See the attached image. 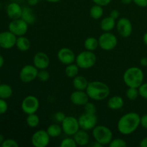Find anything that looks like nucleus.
I'll return each mask as SVG.
<instances>
[{
  "instance_id": "obj_49",
  "label": "nucleus",
  "mask_w": 147,
  "mask_h": 147,
  "mask_svg": "<svg viewBox=\"0 0 147 147\" xmlns=\"http://www.w3.org/2000/svg\"><path fill=\"white\" fill-rule=\"evenodd\" d=\"M143 42L145 45L147 46V32L144 33L143 36Z\"/></svg>"
},
{
  "instance_id": "obj_28",
  "label": "nucleus",
  "mask_w": 147,
  "mask_h": 147,
  "mask_svg": "<svg viewBox=\"0 0 147 147\" xmlns=\"http://www.w3.org/2000/svg\"><path fill=\"white\" fill-rule=\"evenodd\" d=\"M79 70L80 67L78 66L76 63H71L67 65H66L65 68V73L66 76L70 78H74L76 76H77L79 73Z\"/></svg>"
},
{
  "instance_id": "obj_30",
  "label": "nucleus",
  "mask_w": 147,
  "mask_h": 147,
  "mask_svg": "<svg viewBox=\"0 0 147 147\" xmlns=\"http://www.w3.org/2000/svg\"><path fill=\"white\" fill-rule=\"evenodd\" d=\"M40 122V117L37 114L35 113H31L27 115L26 119V123L27 126L30 128H36L39 126Z\"/></svg>"
},
{
  "instance_id": "obj_8",
  "label": "nucleus",
  "mask_w": 147,
  "mask_h": 147,
  "mask_svg": "<svg viewBox=\"0 0 147 147\" xmlns=\"http://www.w3.org/2000/svg\"><path fill=\"white\" fill-rule=\"evenodd\" d=\"M80 129L85 131H92L98 123V117L96 114H91L85 112L78 118Z\"/></svg>"
},
{
  "instance_id": "obj_37",
  "label": "nucleus",
  "mask_w": 147,
  "mask_h": 147,
  "mask_svg": "<svg viewBox=\"0 0 147 147\" xmlns=\"http://www.w3.org/2000/svg\"><path fill=\"white\" fill-rule=\"evenodd\" d=\"M19 144L16 140L12 139H7L4 141L1 147H18Z\"/></svg>"
},
{
  "instance_id": "obj_3",
  "label": "nucleus",
  "mask_w": 147,
  "mask_h": 147,
  "mask_svg": "<svg viewBox=\"0 0 147 147\" xmlns=\"http://www.w3.org/2000/svg\"><path fill=\"white\" fill-rule=\"evenodd\" d=\"M123 80L127 87L139 88L144 80V73L142 68L136 66L130 67L125 70Z\"/></svg>"
},
{
  "instance_id": "obj_53",
  "label": "nucleus",
  "mask_w": 147,
  "mask_h": 147,
  "mask_svg": "<svg viewBox=\"0 0 147 147\" xmlns=\"http://www.w3.org/2000/svg\"><path fill=\"white\" fill-rule=\"evenodd\" d=\"M1 79H0V84H1Z\"/></svg>"
},
{
  "instance_id": "obj_25",
  "label": "nucleus",
  "mask_w": 147,
  "mask_h": 147,
  "mask_svg": "<svg viewBox=\"0 0 147 147\" xmlns=\"http://www.w3.org/2000/svg\"><path fill=\"white\" fill-rule=\"evenodd\" d=\"M47 132L49 134V136L51 138H57L60 136L63 133V129H62L61 125L58 123H53L50 124L47 127Z\"/></svg>"
},
{
  "instance_id": "obj_31",
  "label": "nucleus",
  "mask_w": 147,
  "mask_h": 147,
  "mask_svg": "<svg viewBox=\"0 0 147 147\" xmlns=\"http://www.w3.org/2000/svg\"><path fill=\"white\" fill-rule=\"evenodd\" d=\"M126 96L130 100H136L139 96V89L137 88L128 87V89L126 91Z\"/></svg>"
},
{
  "instance_id": "obj_21",
  "label": "nucleus",
  "mask_w": 147,
  "mask_h": 147,
  "mask_svg": "<svg viewBox=\"0 0 147 147\" xmlns=\"http://www.w3.org/2000/svg\"><path fill=\"white\" fill-rule=\"evenodd\" d=\"M21 18L26 22L28 24H32L35 22L36 16L32 8L28 6L22 7Z\"/></svg>"
},
{
  "instance_id": "obj_19",
  "label": "nucleus",
  "mask_w": 147,
  "mask_h": 147,
  "mask_svg": "<svg viewBox=\"0 0 147 147\" xmlns=\"http://www.w3.org/2000/svg\"><path fill=\"white\" fill-rule=\"evenodd\" d=\"M75 141L78 146H87L90 142V136L87 131L83 129H79L74 135H73Z\"/></svg>"
},
{
  "instance_id": "obj_4",
  "label": "nucleus",
  "mask_w": 147,
  "mask_h": 147,
  "mask_svg": "<svg viewBox=\"0 0 147 147\" xmlns=\"http://www.w3.org/2000/svg\"><path fill=\"white\" fill-rule=\"evenodd\" d=\"M92 135L94 141L100 143L102 146L110 144L113 138V132L110 128L103 125H97L92 130Z\"/></svg>"
},
{
  "instance_id": "obj_32",
  "label": "nucleus",
  "mask_w": 147,
  "mask_h": 147,
  "mask_svg": "<svg viewBox=\"0 0 147 147\" xmlns=\"http://www.w3.org/2000/svg\"><path fill=\"white\" fill-rule=\"evenodd\" d=\"M60 147H77L78 145L76 144L73 137H66L63 139L60 142Z\"/></svg>"
},
{
  "instance_id": "obj_15",
  "label": "nucleus",
  "mask_w": 147,
  "mask_h": 147,
  "mask_svg": "<svg viewBox=\"0 0 147 147\" xmlns=\"http://www.w3.org/2000/svg\"><path fill=\"white\" fill-rule=\"evenodd\" d=\"M57 57L59 61L65 65H67L76 62V55L74 51L68 47H62L58 50Z\"/></svg>"
},
{
  "instance_id": "obj_45",
  "label": "nucleus",
  "mask_w": 147,
  "mask_h": 147,
  "mask_svg": "<svg viewBox=\"0 0 147 147\" xmlns=\"http://www.w3.org/2000/svg\"><path fill=\"white\" fill-rule=\"evenodd\" d=\"M40 0H27V3L28 5L30 7H33V6H36L39 3Z\"/></svg>"
},
{
  "instance_id": "obj_46",
  "label": "nucleus",
  "mask_w": 147,
  "mask_h": 147,
  "mask_svg": "<svg viewBox=\"0 0 147 147\" xmlns=\"http://www.w3.org/2000/svg\"><path fill=\"white\" fill-rule=\"evenodd\" d=\"M139 146L141 147H147V136L143 138L139 143Z\"/></svg>"
},
{
  "instance_id": "obj_24",
  "label": "nucleus",
  "mask_w": 147,
  "mask_h": 147,
  "mask_svg": "<svg viewBox=\"0 0 147 147\" xmlns=\"http://www.w3.org/2000/svg\"><path fill=\"white\" fill-rule=\"evenodd\" d=\"M15 46L20 51L27 52L30 50L31 47V42L30 40L24 35L20 36V37H17Z\"/></svg>"
},
{
  "instance_id": "obj_36",
  "label": "nucleus",
  "mask_w": 147,
  "mask_h": 147,
  "mask_svg": "<svg viewBox=\"0 0 147 147\" xmlns=\"http://www.w3.org/2000/svg\"><path fill=\"white\" fill-rule=\"evenodd\" d=\"M139 96L147 100V83H143L139 88Z\"/></svg>"
},
{
  "instance_id": "obj_12",
  "label": "nucleus",
  "mask_w": 147,
  "mask_h": 147,
  "mask_svg": "<svg viewBox=\"0 0 147 147\" xmlns=\"http://www.w3.org/2000/svg\"><path fill=\"white\" fill-rule=\"evenodd\" d=\"M116 30L119 35L123 38H128L130 37L133 32V25L129 19L126 17H121L116 22Z\"/></svg>"
},
{
  "instance_id": "obj_26",
  "label": "nucleus",
  "mask_w": 147,
  "mask_h": 147,
  "mask_svg": "<svg viewBox=\"0 0 147 147\" xmlns=\"http://www.w3.org/2000/svg\"><path fill=\"white\" fill-rule=\"evenodd\" d=\"M99 47L98 39L94 37H89L84 41V47L86 50L94 52Z\"/></svg>"
},
{
  "instance_id": "obj_2",
  "label": "nucleus",
  "mask_w": 147,
  "mask_h": 147,
  "mask_svg": "<svg viewBox=\"0 0 147 147\" xmlns=\"http://www.w3.org/2000/svg\"><path fill=\"white\" fill-rule=\"evenodd\" d=\"M86 91L90 99L100 101L109 97L111 90L110 88L106 83L94 80L89 82Z\"/></svg>"
},
{
  "instance_id": "obj_35",
  "label": "nucleus",
  "mask_w": 147,
  "mask_h": 147,
  "mask_svg": "<svg viewBox=\"0 0 147 147\" xmlns=\"http://www.w3.org/2000/svg\"><path fill=\"white\" fill-rule=\"evenodd\" d=\"M84 107V111L86 113H91V114H96V111H97V109H96V105L92 102H88L86 105L83 106Z\"/></svg>"
},
{
  "instance_id": "obj_29",
  "label": "nucleus",
  "mask_w": 147,
  "mask_h": 147,
  "mask_svg": "<svg viewBox=\"0 0 147 147\" xmlns=\"http://www.w3.org/2000/svg\"><path fill=\"white\" fill-rule=\"evenodd\" d=\"M90 16L93 20H99L103 15V7L98 4H94L90 9Z\"/></svg>"
},
{
  "instance_id": "obj_14",
  "label": "nucleus",
  "mask_w": 147,
  "mask_h": 147,
  "mask_svg": "<svg viewBox=\"0 0 147 147\" xmlns=\"http://www.w3.org/2000/svg\"><path fill=\"white\" fill-rule=\"evenodd\" d=\"M17 37L8 30L0 32V47L9 50L16 45Z\"/></svg>"
},
{
  "instance_id": "obj_42",
  "label": "nucleus",
  "mask_w": 147,
  "mask_h": 147,
  "mask_svg": "<svg viewBox=\"0 0 147 147\" xmlns=\"http://www.w3.org/2000/svg\"><path fill=\"white\" fill-rule=\"evenodd\" d=\"M133 2L139 7H147V0H133Z\"/></svg>"
},
{
  "instance_id": "obj_6",
  "label": "nucleus",
  "mask_w": 147,
  "mask_h": 147,
  "mask_svg": "<svg viewBox=\"0 0 147 147\" xmlns=\"http://www.w3.org/2000/svg\"><path fill=\"white\" fill-rule=\"evenodd\" d=\"M99 47L104 51H111L117 46L118 39L113 33L111 32H104L98 38Z\"/></svg>"
},
{
  "instance_id": "obj_34",
  "label": "nucleus",
  "mask_w": 147,
  "mask_h": 147,
  "mask_svg": "<svg viewBox=\"0 0 147 147\" xmlns=\"http://www.w3.org/2000/svg\"><path fill=\"white\" fill-rule=\"evenodd\" d=\"M50 78V74L47 69L43 70H39L38 74H37V79L42 82H47Z\"/></svg>"
},
{
  "instance_id": "obj_5",
  "label": "nucleus",
  "mask_w": 147,
  "mask_h": 147,
  "mask_svg": "<svg viewBox=\"0 0 147 147\" xmlns=\"http://www.w3.org/2000/svg\"><path fill=\"white\" fill-rule=\"evenodd\" d=\"M96 62L97 56L96 55L94 52L86 50L80 52L76 55L75 63L78 65L80 69L88 70L93 67L96 65Z\"/></svg>"
},
{
  "instance_id": "obj_48",
  "label": "nucleus",
  "mask_w": 147,
  "mask_h": 147,
  "mask_svg": "<svg viewBox=\"0 0 147 147\" xmlns=\"http://www.w3.org/2000/svg\"><path fill=\"white\" fill-rule=\"evenodd\" d=\"M123 4H129L131 2H133V0H121Z\"/></svg>"
},
{
  "instance_id": "obj_50",
  "label": "nucleus",
  "mask_w": 147,
  "mask_h": 147,
  "mask_svg": "<svg viewBox=\"0 0 147 147\" xmlns=\"http://www.w3.org/2000/svg\"><path fill=\"white\" fill-rule=\"evenodd\" d=\"M93 147H102L103 146H102L101 144H100V143H98V142H96V141H94V142H93V145H92Z\"/></svg>"
},
{
  "instance_id": "obj_1",
  "label": "nucleus",
  "mask_w": 147,
  "mask_h": 147,
  "mask_svg": "<svg viewBox=\"0 0 147 147\" xmlns=\"http://www.w3.org/2000/svg\"><path fill=\"white\" fill-rule=\"evenodd\" d=\"M141 116L136 112H128L121 116L117 122L118 131L123 135L134 133L140 126Z\"/></svg>"
},
{
  "instance_id": "obj_47",
  "label": "nucleus",
  "mask_w": 147,
  "mask_h": 147,
  "mask_svg": "<svg viewBox=\"0 0 147 147\" xmlns=\"http://www.w3.org/2000/svg\"><path fill=\"white\" fill-rule=\"evenodd\" d=\"M4 64V57H3V56L1 55H0V68H1V67H3Z\"/></svg>"
},
{
  "instance_id": "obj_13",
  "label": "nucleus",
  "mask_w": 147,
  "mask_h": 147,
  "mask_svg": "<svg viewBox=\"0 0 147 147\" xmlns=\"http://www.w3.org/2000/svg\"><path fill=\"white\" fill-rule=\"evenodd\" d=\"M50 137L47 131L40 129L34 132L31 137L32 145L34 147H46L50 142Z\"/></svg>"
},
{
  "instance_id": "obj_41",
  "label": "nucleus",
  "mask_w": 147,
  "mask_h": 147,
  "mask_svg": "<svg viewBox=\"0 0 147 147\" xmlns=\"http://www.w3.org/2000/svg\"><path fill=\"white\" fill-rule=\"evenodd\" d=\"M140 126L147 130V114H144L142 116H141Z\"/></svg>"
},
{
  "instance_id": "obj_10",
  "label": "nucleus",
  "mask_w": 147,
  "mask_h": 147,
  "mask_svg": "<svg viewBox=\"0 0 147 147\" xmlns=\"http://www.w3.org/2000/svg\"><path fill=\"white\" fill-rule=\"evenodd\" d=\"M63 131L67 136H73L80 129L78 119L72 116H66L61 123Z\"/></svg>"
},
{
  "instance_id": "obj_20",
  "label": "nucleus",
  "mask_w": 147,
  "mask_h": 147,
  "mask_svg": "<svg viewBox=\"0 0 147 147\" xmlns=\"http://www.w3.org/2000/svg\"><path fill=\"white\" fill-rule=\"evenodd\" d=\"M124 106V100L120 96H113L109 98L107 101V106L111 110H119Z\"/></svg>"
},
{
  "instance_id": "obj_18",
  "label": "nucleus",
  "mask_w": 147,
  "mask_h": 147,
  "mask_svg": "<svg viewBox=\"0 0 147 147\" xmlns=\"http://www.w3.org/2000/svg\"><path fill=\"white\" fill-rule=\"evenodd\" d=\"M7 14L11 20L21 18L22 12V7L17 1H12L7 5Z\"/></svg>"
},
{
  "instance_id": "obj_27",
  "label": "nucleus",
  "mask_w": 147,
  "mask_h": 147,
  "mask_svg": "<svg viewBox=\"0 0 147 147\" xmlns=\"http://www.w3.org/2000/svg\"><path fill=\"white\" fill-rule=\"evenodd\" d=\"M13 94V89L11 86L7 83L0 84V98L8 99L11 97Z\"/></svg>"
},
{
  "instance_id": "obj_52",
  "label": "nucleus",
  "mask_w": 147,
  "mask_h": 147,
  "mask_svg": "<svg viewBox=\"0 0 147 147\" xmlns=\"http://www.w3.org/2000/svg\"><path fill=\"white\" fill-rule=\"evenodd\" d=\"M46 1L50 3H57L59 1H62V0H46Z\"/></svg>"
},
{
  "instance_id": "obj_23",
  "label": "nucleus",
  "mask_w": 147,
  "mask_h": 147,
  "mask_svg": "<svg viewBox=\"0 0 147 147\" xmlns=\"http://www.w3.org/2000/svg\"><path fill=\"white\" fill-rule=\"evenodd\" d=\"M88 83L89 82L88 81L86 78L83 76L78 75L74 78H73V86L76 90H86Z\"/></svg>"
},
{
  "instance_id": "obj_44",
  "label": "nucleus",
  "mask_w": 147,
  "mask_h": 147,
  "mask_svg": "<svg viewBox=\"0 0 147 147\" xmlns=\"http://www.w3.org/2000/svg\"><path fill=\"white\" fill-rule=\"evenodd\" d=\"M140 65L142 67H147V57H143L140 60Z\"/></svg>"
},
{
  "instance_id": "obj_16",
  "label": "nucleus",
  "mask_w": 147,
  "mask_h": 147,
  "mask_svg": "<svg viewBox=\"0 0 147 147\" xmlns=\"http://www.w3.org/2000/svg\"><path fill=\"white\" fill-rule=\"evenodd\" d=\"M50 59L47 53L38 52L33 57V65L38 70L47 69L50 66Z\"/></svg>"
},
{
  "instance_id": "obj_33",
  "label": "nucleus",
  "mask_w": 147,
  "mask_h": 147,
  "mask_svg": "<svg viewBox=\"0 0 147 147\" xmlns=\"http://www.w3.org/2000/svg\"><path fill=\"white\" fill-rule=\"evenodd\" d=\"M126 146H127L126 142L121 138L113 139L109 144V147H126Z\"/></svg>"
},
{
  "instance_id": "obj_43",
  "label": "nucleus",
  "mask_w": 147,
  "mask_h": 147,
  "mask_svg": "<svg viewBox=\"0 0 147 147\" xmlns=\"http://www.w3.org/2000/svg\"><path fill=\"white\" fill-rule=\"evenodd\" d=\"M112 18L115 19V20H118L119 18V16H120V12H119V10L117 9H113L110 13V15Z\"/></svg>"
},
{
  "instance_id": "obj_39",
  "label": "nucleus",
  "mask_w": 147,
  "mask_h": 147,
  "mask_svg": "<svg viewBox=\"0 0 147 147\" xmlns=\"http://www.w3.org/2000/svg\"><path fill=\"white\" fill-rule=\"evenodd\" d=\"M65 114L63 111H57L54 114V119L57 123H61L63 121V120L65 119Z\"/></svg>"
},
{
  "instance_id": "obj_22",
  "label": "nucleus",
  "mask_w": 147,
  "mask_h": 147,
  "mask_svg": "<svg viewBox=\"0 0 147 147\" xmlns=\"http://www.w3.org/2000/svg\"><path fill=\"white\" fill-rule=\"evenodd\" d=\"M116 20L112 18L111 16L104 17L100 21V27L103 32H111L116 27Z\"/></svg>"
},
{
  "instance_id": "obj_51",
  "label": "nucleus",
  "mask_w": 147,
  "mask_h": 147,
  "mask_svg": "<svg viewBox=\"0 0 147 147\" xmlns=\"http://www.w3.org/2000/svg\"><path fill=\"white\" fill-rule=\"evenodd\" d=\"M4 140H5V139H4V135L1 134H0V146H1V144H2V143L4 142Z\"/></svg>"
},
{
  "instance_id": "obj_38",
  "label": "nucleus",
  "mask_w": 147,
  "mask_h": 147,
  "mask_svg": "<svg viewBox=\"0 0 147 147\" xmlns=\"http://www.w3.org/2000/svg\"><path fill=\"white\" fill-rule=\"evenodd\" d=\"M8 110V103L5 99L0 98V115H3Z\"/></svg>"
},
{
  "instance_id": "obj_11",
  "label": "nucleus",
  "mask_w": 147,
  "mask_h": 147,
  "mask_svg": "<svg viewBox=\"0 0 147 147\" xmlns=\"http://www.w3.org/2000/svg\"><path fill=\"white\" fill-rule=\"evenodd\" d=\"M8 29L17 37H20L27 34L29 29V24L22 18L11 20L8 25Z\"/></svg>"
},
{
  "instance_id": "obj_40",
  "label": "nucleus",
  "mask_w": 147,
  "mask_h": 147,
  "mask_svg": "<svg viewBox=\"0 0 147 147\" xmlns=\"http://www.w3.org/2000/svg\"><path fill=\"white\" fill-rule=\"evenodd\" d=\"M95 4L102 6V7H106L111 4L112 0H92Z\"/></svg>"
},
{
  "instance_id": "obj_54",
  "label": "nucleus",
  "mask_w": 147,
  "mask_h": 147,
  "mask_svg": "<svg viewBox=\"0 0 147 147\" xmlns=\"http://www.w3.org/2000/svg\"></svg>"
},
{
  "instance_id": "obj_17",
  "label": "nucleus",
  "mask_w": 147,
  "mask_h": 147,
  "mask_svg": "<svg viewBox=\"0 0 147 147\" xmlns=\"http://www.w3.org/2000/svg\"><path fill=\"white\" fill-rule=\"evenodd\" d=\"M70 101L76 106H83L89 101V96L86 90H76L70 94Z\"/></svg>"
},
{
  "instance_id": "obj_7",
  "label": "nucleus",
  "mask_w": 147,
  "mask_h": 147,
  "mask_svg": "<svg viewBox=\"0 0 147 147\" xmlns=\"http://www.w3.org/2000/svg\"><path fill=\"white\" fill-rule=\"evenodd\" d=\"M40 100L36 96L29 95L22 100L21 109L25 114L29 115L35 113L40 109Z\"/></svg>"
},
{
  "instance_id": "obj_9",
  "label": "nucleus",
  "mask_w": 147,
  "mask_h": 147,
  "mask_svg": "<svg viewBox=\"0 0 147 147\" xmlns=\"http://www.w3.org/2000/svg\"><path fill=\"white\" fill-rule=\"evenodd\" d=\"M39 70L34 65H25L21 69L19 74L20 80L24 83H31L37 78Z\"/></svg>"
}]
</instances>
